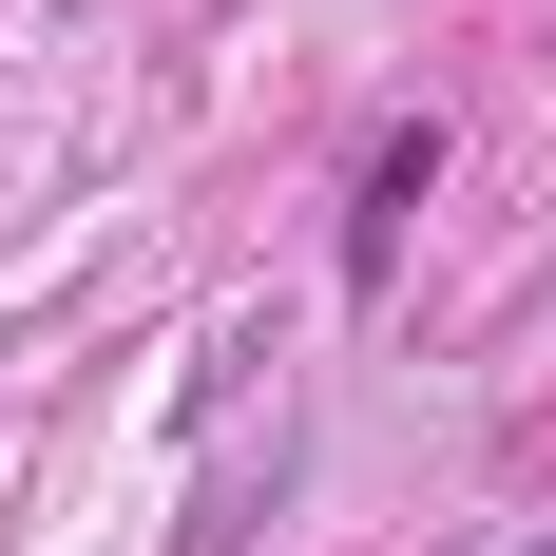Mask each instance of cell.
<instances>
[{
    "mask_svg": "<svg viewBox=\"0 0 556 556\" xmlns=\"http://www.w3.org/2000/svg\"><path fill=\"white\" fill-rule=\"evenodd\" d=\"M500 556H556V538H500Z\"/></svg>",
    "mask_w": 556,
    "mask_h": 556,
    "instance_id": "1",
    "label": "cell"
}]
</instances>
